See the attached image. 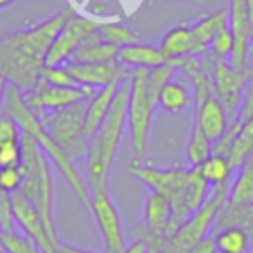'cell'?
<instances>
[{"label": "cell", "mask_w": 253, "mask_h": 253, "mask_svg": "<svg viewBox=\"0 0 253 253\" xmlns=\"http://www.w3.org/2000/svg\"><path fill=\"white\" fill-rule=\"evenodd\" d=\"M73 9L66 7L30 30L14 32L0 40V75L23 94L42 82L45 57Z\"/></svg>", "instance_id": "cell-1"}, {"label": "cell", "mask_w": 253, "mask_h": 253, "mask_svg": "<svg viewBox=\"0 0 253 253\" xmlns=\"http://www.w3.org/2000/svg\"><path fill=\"white\" fill-rule=\"evenodd\" d=\"M128 95H130V75H126L125 80L122 82L108 116L88 142L87 186L90 196L108 194L109 172H111L115 155L118 151L120 141H122L126 125Z\"/></svg>", "instance_id": "cell-2"}, {"label": "cell", "mask_w": 253, "mask_h": 253, "mask_svg": "<svg viewBox=\"0 0 253 253\" xmlns=\"http://www.w3.org/2000/svg\"><path fill=\"white\" fill-rule=\"evenodd\" d=\"M2 111L11 115L12 118L18 122V125L21 126V130L25 134H28L30 137H33V141L39 144V148L45 153V156L57 167V170L61 172V175L66 179V182L70 184V187L75 191L80 201L85 207H90V191H88L87 182L84 180V177L80 175V172L75 167V162L68 156V153L54 141L52 135L47 132V128L43 126L40 116L26 104L25 95L14 85H9L7 94H5L4 108Z\"/></svg>", "instance_id": "cell-3"}, {"label": "cell", "mask_w": 253, "mask_h": 253, "mask_svg": "<svg viewBox=\"0 0 253 253\" xmlns=\"http://www.w3.org/2000/svg\"><path fill=\"white\" fill-rule=\"evenodd\" d=\"M23 146V186L21 193L35 205L39 213L42 215L45 222L49 234L54 241L59 245V234L57 225L54 220V182H52V170L49 165V158L45 153L39 148L33 137L23 132L21 135Z\"/></svg>", "instance_id": "cell-4"}, {"label": "cell", "mask_w": 253, "mask_h": 253, "mask_svg": "<svg viewBox=\"0 0 253 253\" xmlns=\"http://www.w3.org/2000/svg\"><path fill=\"white\" fill-rule=\"evenodd\" d=\"M85 111H87V101L56 113H43V116L39 115L47 132L73 162L82 160L88 153V141L84 134Z\"/></svg>", "instance_id": "cell-5"}, {"label": "cell", "mask_w": 253, "mask_h": 253, "mask_svg": "<svg viewBox=\"0 0 253 253\" xmlns=\"http://www.w3.org/2000/svg\"><path fill=\"white\" fill-rule=\"evenodd\" d=\"M227 198H229V186L211 189L210 198L207 200V203L200 210L194 211L186 220V224L172 238L167 239V250H169V253H187L198 241L207 238L208 232L213 227L218 211L227 203Z\"/></svg>", "instance_id": "cell-6"}, {"label": "cell", "mask_w": 253, "mask_h": 253, "mask_svg": "<svg viewBox=\"0 0 253 253\" xmlns=\"http://www.w3.org/2000/svg\"><path fill=\"white\" fill-rule=\"evenodd\" d=\"M153 111L155 108L148 95V70H134L130 73V95H128L126 123H128V130H130L132 146L139 158L144 156L146 148H148Z\"/></svg>", "instance_id": "cell-7"}, {"label": "cell", "mask_w": 253, "mask_h": 253, "mask_svg": "<svg viewBox=\"0 0 253 253\" xmlns=\"http://www.w3.org/2000/svg\"><path fill=\"white\" fill-rule=\"evenodd\" d=\"M101 25L102 21L85 18V16H80L75 11H71V14L68 16L66 23H64L63 30L56 37L49 52H47L45 66H61V64H66L71 59L75 50L87 40L88 35L97 32L101 28Z\"/></svg>", "instance_id": "cell-8"}, {"label": "cell", "mask_w": 253, "mask_h": 253, "mask_svg": "<svg viewBox=\"0 0 253 253\" xmlns=\"http://www.w3.org/2000/svg\"><path fill=\"white\" fill-rule=\"evenodd\" d=\"M94 94V88L82 87V85L59 87V85H49L40 82V85L35 90L23 95H25L26 104L39 115V113H56L61 109H66L70 106L78 104V102L88 101Z\"/></svg>", "instance_id": "cell-9"}, {"label": "cell", "mask_w": 253, "mask_h": 253, "mask_svg": "<svg viewBox=\"0 0 253 253\" xmlns=\"http://www.w3.org/2000/svg\"><path fill=\"white\" fill-rule=\"evenodd\" d=\"M90 211L94 215L95 225L104 239L106 252L108 253H123L126 250V241L123 236L122 220H120L118 210L115 203L109 200L108 194H99L92 196L90 201Z\"/></svg>", "instance_id": "cell-10"}, {"label": "cell", "mask_w": 253, "mask_h": 253, "mask_svg": "<svg viewBox=\"0 0 253 253\" xmlns=\"http://www.w3.org/2000/svg\"><path fill=\"white\" fill-rule=\"evenodd\" d=\"M11 198L12 205H14L16 222L23 229V232L39 245L42 253H57V243L50 238L49 229H47L45 222L35 208V205L21 191L11 194Z\"/></svg>", "instance_id": "cell-11"}, {"label": "cell", "mask_w": 253, "mask_h": 253, "mask_svg": "<svg viewBox=\"0 0 253 253\" xmlns=\"http://www.w3.org/2000/svg\"><path fill=\"white\" fill-rule=\"evenodd\" d=\"M211 71H213L211 82H213L215 95L224 104L227 116H236L238 109L241 108L246 73H239L231 66V63H227L225 59H218V57H215Z\"/></svg>", "instance_id": "cell-12"}, {"label": "cell", "mask_w": 253, "mask_h": 253, "mask_svg": "<svg viewBox=\"0 0 253 253\" xmlns=\"http://www.w3.org/2000/svg\"><path fill=\"white\" fill-rule=\"evenodd\" d=\"M229 28L234 35V52L231 56V66L239 73H245L248 63V50L253 39V25L250 21L245 0H231L229 9Z\"/></svg>", "instance_id": "cell-13"}, {"label": "cell", "mask_w": 253, "mask_h": 253, "mask_svg": "<svg viewBox=\"0 0 253 253\" xmlns=\"http://www.w3.org/2000/svg\"><path fill=\"white\" fill-rule=\"evenodd\" d=\"M130 173L144 182L153 191L165 194L167 198L173 196L175 193L186 189L187 175L189 170L186 169H158V167H149L141 162H134L130 165Z\"/></svg>", "instance_id": "cell-14"}, {"label": "cell", "mask_w": 253, "mask_h": 253, "mask_svg": "<svg viewBox=\"0 0 253 253\" xmlns=\"http://www.w3.org/2000/svg\"><path fill=\"white\" fill-rule=\"evenodd\" d=\"M66 68L78 85L94 88V90L106 87L115 78L125 75V70L122 68V64H118V61H111V63H73L70 61L66 63Z\"/></svg>", "instance_id": "cell-15"}, {"label": "cell", "mask_w": 253, "mask_h": 253, "mask_svg": "<svg viewBox=\"0 0 253 253\" xmlns=\"http://www.w3.org/2000/svg\"><path fill=\"white\" fill-rule=\"evenodd\" d=\"M194 123H196L201 128V132L210 139L211 144H215V142L227 132V128H229L227 111H225L220 99L215 95V92H211L207 97L198 101V111H196V120H194Z\"/></svg>", "instance_id": "cell-16"}, {"label": "cell", "mask_w": 253, "mask_h": 253, "mask_svg": "<svg viewBox=\"0 0 253 253\" xmlns=\"http://www.w3.org/2000/svg\"><path fill=\"white\" fill-rule=\"evenodd\" d=\"M126 73L122 77L115 78L111 84H108L106 87L95 90V94L87 101V111H85V125H84V134L87 137V141L90 142V139L94 137V134L99 130V126L102 125L104 118L108 116L109 109L113 106L116 94L120 90V85L125 80Z\"/></svg>", "instance_id": "cell-17"}, {"label": "cell", "mask_w": 253, "mask_h": 253, "mask_svg": "<svg viewBox=\"0 0 253 253\" xmlns=\"http://www.w3.org/2000/svg\"><path fill=\"white\" fill-rule=\"evenodd\" d=\"M116 61L122 66H130L134 70H155V68H160L169 63L160 50V47L141 42L122 47L118 50Z\"/></svg>", "instance_id": "cell-18"}, {"label": "cell", "mask_w": 253, "mask_h": 253, "mask_svg": "<svg viewBox=\"0 0 253 253\" xmlns=\"http://www.w3.org/2000/svg\"><path fill=\"white\" fill-rule=\"evenodd\" d=\"M170 218H172L170 200L158 191H151L144 207V220L148 232L156 238H165Z\"/></svg>", "instance_id": "cell-19"}, {"label": "cell", "mask_w": 253, "mask_h": 253, "mask_svg": "<svg viewBox=\"0 0 253 253\" xmlns=\"http://www.w3.org/2000/svg\"><path fill=\"white\" fill-rule=\"evenodd\" d=\"M225 26H229V14L225 11H218V12H213V14L205 16L196 25L191 26L193 42H194L193 56L200 57V56L208 54L215 35H217L222 28H225Z\"/></svg>", "instance_id": "cell-20"}, {"label": "cell", "mask_w": 253, "mask_h": 253, "mask_svg": "<svg viewBox=\"0 0 253 253\" xmlns=\"http://www.w3.org/2000/svg\"><path fill=\"white\" fill-rule=\"evenodd\" d=\"M118 50L120 47L102 42L97 30L92 35H88L87 40L75 50L70 61H73V63H111V61H116Z\"/></svg>", "instance_id": "cell-21"}, {"label": "cell", "mask_w": 253, "mask_h": 253, "mask_svg": "<svg viewBox=\"0 0 253 253\" xmlns=\"http://www.w3.org/2000/svg\"><path fill=\"white\" fill-rule=\"evenodd\" d=\"M158 47L169 63H175L187 56H193V32L189 26H175L163 37Z\"/></svg>", "instance_id": "cell-22"}, {"label": "cell", "mask_w": 253, "mask_h": 253, "mask_svg": "<svg viewBox=\"0 0 253 253\" xmlns=\"http://www.w3.org/2000/svg\"><path fill=\"white\" fill-rule=\"evenodd\" d=\"M238 170L234 182L229 187L227 201L236 207H248L253 205V153Z\"/></svg>", "instance_id": "cell-23"}, {"label": "cell", "mask_w": 253, "mask_h": 253, "mask_svg": "<svg viewBox=\"0 0 253 253\" xmlns=\"http://www.w3.org/2000/svg\"><path fill=\"white\" fill-rule=\"evenodd\" d=\"M215 245L218 253H250L253 246L248 232L239 225H229L215 232Z\"/></svg>", "instance_id": "cell-24"}, {"label": "cell", "mask_w": 253, "mask_h": 253, "mask_svg": "<svg viewBox=\"0 0 253 253\" xmlns=\"http://www.w3.org/2000/svg\"><path fill=\"white\" fill-rule=\"evenodd\" d=\"M198 170H200L201 177L207 180L211 189L227 186L229 177L234 172L231 163H229V158L220 156V155H213V153H211L201 165H198Z\"/></svg>", "instance_id": "cell-25"}, {"label": "cell", "mask_w": 253, "mask_h": 253, "mask_svg": "<svg viewBox=\"0 0 253 253\" xmlns=\"http://www.w3.org/2000/svg\"><path fill=\"white\" fill-rule=\"evenodd\" d=\"M253 153V115L246 120H241L239 130L236 134L234 144H232L229 163L232 170H238L243 163L248 160V156Z\"/></svg>", "instance_id": "cell-26"}, {"label": "cell", "mask_w": 253, "mask_h": 253, "mask_svg": "<svg viewBox=\"0 0 253 253\" xmlns=\"http://www.w3.org/2000/svg\"><path fill=\"white\" fill-rule=\"evenodd\" d=\"M186 201H187V207L191 208V211H196L207 203V200L210 198L211 193V187L208 186L207 180L201 177L200 170L198 167H193L189 170V175H187V182H186Z\"/></svg>", "instance_id": "cell-27"}, {"label": "cell", "mask_w": 253, "mask_h": 253, "mask_svg": "<svg viewBox=\"0 0 253 253\" xmlns=\"http://www.w3.org/2000/svg\"><path fill=\"white\" fill-rule=\"evenodd\" d=\"M191 102V95L187 88L182 84L175 80H170L169 84L163 87L162 94H160L158 106H162L165 111L172 113V115H179L182 109H186Z\"/></svg>", "instance_id": "cell-28"}, {"label": "cell", "mask_w": 253, "mask_h": 253, "mask_svg": "<svg viewBox=\"0 0 253 253\" xmlns=\"http://www.w3.org/2000/svg\"><path fill=\"white\" fill-rule=\"evenodd\" d=\"M99 35H101L102 42L113 43V45L120 47V49L137 42V35H135L134 30H132L130 26H126L118 21H115V23L102 21L101 28H99Z\"/></svg>", "instance_id": "cell-29"}, {"label": "cell", "mask_w": 253, "mask_h": 253, "mask_svg": "<svg viewBox=\"0 0 253 253\" xmlns=\"http://www.w3.org/2000/svg\"><path fill=\"white\" fill-rule=\"evenodd\" d=\"M175 71L177 66L173 63H167L160 68H155V70H148V95L155 109L158 108L160 94H162L163 87L172 80Z\"/></svg>", "instance_id": "cell-30"}, {"label": "cell", "mask_w": 253, "mask_h": 253, "mask_svg": "<svg viewBox=\"0 0 253 253\" xmlns=\"http://www.w3.org/2000/svg\"><path fill=\"white\" fill-rule=\"evenodd\" d=\"M213 144L210 142V139L201 132L200 126L194 123L193 130H191L189 144H187V160H189L191 167H198L211 155Z\"/></svg>", "instance_id": "cell-31"}, {"label": "cell", "mask_w": 253, "mask_h": 253, "mask_svg": "<svg viewBox=\"0 0 253 253\" xmlns=\"http://www.w3.org/2000/svg\"><path fill=\"white\" fill-rule=\"evenodd\" d=\"M4 248L5 253H42L33 239L28 236H21L18 232H4Z\"/></svg>", "instance_id": "cell-32"}, {"label": "cell", "mask_w": 253, "mask_h": 253, "mask_svg": "<svg viewBox=\"0 0 253 253\" xmlns=\"http://www.w3.org/2000/svg\"><path fill=\"white\" fill-rule=\"evenodd\" d=\"M234 45H236L234 35H232L231 28L225 26V28H222L220 32L215 35L208 52H210L211 56L218 57V59H229V57L232 56V52H234Z\"/></svg>", "instance_id": "cell-33"}, {"label": "cell", "mask_w": 253, "mask_h": 253, "mask_svg": "<svg viewBox=\"0 0 253 253\" xmlns=\"http://www.w3.org/2000/svg\"><path fill=\"white\" fill-rule=\"evenodd\" d=\"M21 135L23 130L18 125V122L7 113H0V148L21 142Z\"/></svg>", "instance_id": "cell-34"}, {"label": "cell", "mask_w": 253, "mask_h": 253, "mask_svg": "<svg viewBox=\"0 0 253 253\" xmlns=\"http://www.w3.org/2000/svg\"><path fill=\"white\" fill-rule=\"evenodd\" d=\"M42 82L49 85H59V87H75L78 85L71 73L68 71L66 64L61 66H45L42 73Z\"/></svg>", "instance_id": "cell-35"}, {"label": "cell", "mask_w": 253, "mask_h": 253, "mask_svg": "<svg viewBox=\"0 0 253 253\" xmlns=\"http://www.w3.org/2000/svg\"><path fill=\"white\" fill-rule=\"evenodd\" d=\"M23 186V169L12 167V169H0V193L14 194Z\"/></svg>", "instance_id": "cell-36"}, {"label": "cell", "mask_w": 253, "mask_h": 253, "mask_svg": "<svg viewBox=\"0 0 253 253\" xmlns=\"http://www.w3.org/2000/svg\"><path fill=\"white\" fill-rule=\"evenodd\" d=\"M16 225H18V222H16L11 194L0 193V227L4 232H14Z\"/></svg>", "instance_id": "cell-37"}, {"label": "cell", "mask_w": 253, "mask_h": 253, "mask_svg": "<svg viewBox=\"0 0 253 253\" xmlns=\"http://www.w3.org/2000/svg\"><path fill=\"white\" fill-rule=\"evenodd\" d=\"M23 163V146L9 144L0 148V169H12V167H21Z\"/></svg>", "instance_id": "cell-38"}, {"label": "cell", "mask_w": 253, "mask_h": 253, "mask_svg": "<svg viewBox=\"0 0 253 253\" xmlns=\"http://www.w3.org/2000/svg\"><path fill=\"white\" fill-rule=\"evenodd\" d=\"M187 253H218L217 245H215V238L213 236H207L201 241H198Z\"/></svg>", "instance_id": "cell-39"}, {"label": "cell", "mask_w": 253, "mask_h": 253, "mask_svg": "<svg viewBox=\"0 0 253 253\" xmlns=\"http://www.w3.org/2000/svg\"><path fill=\"white\" fill-rule=\"evenodd\" d=\"M149 248H148V243L144 239H137L135 243L126 246V250L123 253H148Z\"/></svg>", "instance_id": "cell-40"}, {"label": "cell", "mask_w": 253, "mask_h": 253, "mask_svg": "<svg viewBox=\"0 0 253 253\" xmlns=\"http://www.w3.org/2000/svg\"><path fill=\"white\" fill-rule=\"evenodd\" d=\"M57 253H97V252H90V250L75 248V246L63 245V243H59V245H57Z\"/></svg>", "instance_id": "cell-41"}, {"label": "cell", "mask_w": 253, "mask_h": 253, "mask_svg": "<svg viewBox=\"0 0 253 253\" xmlns=\"http://www.w3.org/2000/svg\"><path fill=\"white\" fill-rule=\"evenodd\" d=\"M7 87H9V82L5 80L2 75H0V113H2V108H4V101H5V94H7Z\"/></svg>", "instance_id": "cell-42"}, {"label": "cell", "mask_w": 253, "mask_h": 253, "mask_svg": "<svg viewBox=\"0 0 253 253\" xmlns=\"http://www.w3.org/2000/svg\"><path fill=\"white\" fill-rule=\"evenodd\" d=\"M246 2V9H248V16H250V21L253 25V0H245Z\"/></svg>", "instance_id": "cell-43"}, {"label": "cell", "mask_w": 253, "mask_h": 253, "mask_svg": "<svg viewBox=\"0 0 253 253\" xmlns=\"http://www.w3.org/2000/svg\"><path fill=\"white\" fill-rule=\"evenodd\" d=\"M0 253H5V248H4V231L0 227Z\"/></svg>", "instance_id": "cell-44"}, {"label": "cell", "mask_w": 253, "mask_h": 253, "mask_svg": "<svg viewBox=\"0 0 253 253\" xmlns=\"http://www.w3.org/2000/svg\"><path fill=\"white\" fill-rule=\"evenodd\" d=\"M14 2H18V0H0V7H7V5L14 4Z\"/></svg>", "instance_id": "cell-45"}, {"label": "cell", "mask_w": 253, "mask_h": 253, "mask_svg": "<svg viewBox=\"0 0 253 253\" xmlns=\"http://www.w3.org/2000/svg\"><path fill=\"white\" fill-rule=\"evenodd\" d=\"M193 2H196V4H201V5H203L205 2H207V0H193Z\"/></svg>", "instance_id": "cell-46"}]
</instances>
